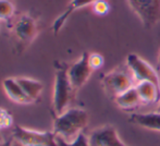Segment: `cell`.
I'll return each instance as SVG.
<instances>
[{"label": "cell", "instance_id": "4fadbf2b", "mask_svg": "<svg viewBox=\"0 0 160 146\" xmlns=\"http://www.w3.org/2000/svg\"><path fill=\"white\" fill-rule=\"evenodd\" d=\"M114 102H116L117 106H118L119 108L124 109V110L136 108V107H138L141 104H143L135 85L133 87H131L130 89H128V91L123 92L122 94L117 96V97L114 98Z\"/></svg>", "mask_w": 160, "mask_h": 146}, {"label": "cell", "instance_id": "9a60e30c", "mask_svg": "<svg viewBox=\"0 0 160 146\" xmlns=\"http://www.w3.org/2000/svg\"><path fill=\"white\" fill-rule=\"evenodd\" d=\"M17 78L19 84L21 85L23 91L25 92V94L30 97V99L32 102L39 97L42 89H44V85L39 81L34 80V78H24V76H19V78Z\"/></svg>", "mask_w": 160, "mask_h": 146}, {"label": "cell", "instance_id": "3957f363", "mask_svg": "<svg viewBox=\"0 0 160 146\" xmlns=\"http://www.w3.org/2000/svg\"><path fill=\"white\" fill-rule=\"evenodd\" d=\"M13 136L22 146H59L53 132L36 131L15 125Z\"/></svg>", "mask_w": 160, "mask_h": 146}, {"label": "cell", "instance_id": "7a4b0ae2", "mask_svg": "<svg viewBox=\"0 0 160 146\" xmlns=\"http://www.w3.org/2000/svg\"><path fill=\"white\" fill-rule=\"evenodd\" d=\"M73 88L68 75L67 69H59L56 72L55 84H53L52 106L57 114H61L68 109L73 96Z\"/></svg>", "mask_w": 160, "mask_h": 146}, {"label": "cell", "instance_id": "9c48e42d", "mask_svg": "<svg viewBox=\"0 0 160 146\" xmlns=\"http://www.w3.org/2000/svg\"><path fill=\"white\" fill-rule=\"evenodd\" d=\"M15 35L21 42L28 43L35 38L37 34V26L35 21L28 15H23L15 24Z\"/></svg>", "mask_w": 160, "mask_h": 146}, {"label": "cell", "instance_id": "e0dca14e", "mask_svg": "<svg viewBox=\"0 0 160 146\" xmlns=\"http://www.w3.org/2000/svg\"><path fill=\"white\" fill-rule=\"evenodd\" d=\"M14 13V7L9 0H0V20H7Z\"/></svg>", "mask_w": 160, "mask_h": 146}, {"label": "cell", "instance_id": "d6986e66", "mask_svg": "<svg viewBox=\"0 0 160 146\" xmlns=\"http://www.w3.org/2000/svg\"><path fill=\"white\" fill-rule=\"evenodd\" d=\"M88 62H89V66L91 68L94 70H98L100 69L101 67L103 66V57L100 55V53H89V57H88Z\"/></svg>", "mask_w": 160, "mask_h": 146}, {"label": "cell", "instance_id": "277c9868", "mask_svg": "<svg viewBox=\"0 0 160 146\" xmlns=\"http://www.w3.org/2000/svg\"><path fill=\"white\" fill-rule=\"evenodd\" d=\"M128 2L146 28H152L160 21V0H128Z\"/></svg>", "mask_w": 160, "mask_h": 146}, {"label": "cell", "instance_id": "5bb4252c", "mask_svg": "<svg viewBox=\"0 0 160 146\" xmlns=\"http://www.w3.org/2000/svg\"><path fill=\"white\" fill-rule=\"evenodd\" d=\"M95 1L96 0H72V1L69 3V6L67 7V9L64 10V12L55 21L53 26H52L53 32L57 34V33L62 28V26L64 25L65 22L68 21L70 15H71L75 10L81 9V8H84V7L88 6V4H93Z\"/></svg>", "mask_w": 160, "mask_h": 146}, {"label": "cell", "instance_id": "7402d4cb", "mask_svg": "<svg viewBox=\"0 0 160 146\" xmlns=\"http://www.w3.org/2000/svg\"><path fill=\"white\" fill-rule=\"evenodd\" d=\"M158 62H159V66H160V53H159V57H158Z\"/></svg>", "mask_w": 160, "mask_h": 146}, {"label": "cell", "instance_id": "6da1fadb", "mask_svg": "<svg viewBox=\"0 0 160 146\" xmlns=\"http://www.w3.org/2000/svg\"><path fill=\"white\" fill-rule=\"evenodd\" d=\"M89 117L82 108H69L53 121V133L67 142L73 141L88 124Z\"/></svg>", "mask_w": 160, "mask_h": 146}, {"label": "cell", "instance_id": "7c38bea8", "mask_svg": "<svg viewBox=\"0 0 160 146\" xmlns=\"http://www.w3.org/2000/svg\"><path fill=\"white\" fill-rule=\"evenodd\" d=\"M138 95L143 104L152 105L160 100V87L148 81L138 82L135 84Z\"/></svg>", "mask_w": 160, "mask_h": 146}, {"label": "cell", "instance_id": "5b68a950", "mask_svg": "<svg viewBox=\"0 0 160 146\" xmlns=\"http://www.w3.org/2000/svg\"><path fill=\"white\" fill-rule=\"evenodd\" d=\"M134 82L135 80L132 73L125 72L122 70L111 71L103 75L102 80H101L106 93L113 98L134 86Z\"/></svg>", "mask_w": 160, "mask_h": 146}, {"label": "cell", "instance_id": "52a82bcc", "mask_svg": "<svg viewBox=\"0 0 160 146\" xmlns=\"http://www.w3.org/2000/svg\"><path fill=\"white\" fill-rule=\"evenodd\" d=\"M88 57L89 53L85 51L82 53L80 59L68 69V75H69L70 82L75 91L81 88L88 81L92 72H93V69L89 66Z\"/></svg>", "mask_w": 160, "mask_h": 146}, {"label": "cell", "instance_id": "8992f818", "mask_svg": "<svg viewBox=\"0 0 160 146\" xmlns=\"http://www.w3.org/2000/svg\"><path fill=\"white\" fill-rule=\"evenodd\" d=\"M127 66L132 73L135 82L148 81L160 87V78L157 71L136 53H130L127 57Z\"/></svg>", "mask_w": 160, "mask_h": 146}, {"label": "cell", "instance_id": "ba28073f", "mask_svg": "<svg viewBox=\"0 0 160 146\" xmlns=\"http://www.w3.org/2000/svg\"><path fill=\"white\" fill-rule=\"evenodd\" d=\"M88 138L91 146H128L122 142L116 128L110 124L95 129Z\"/></svg>", "mask_w": 160, "mask_h": 146}, {"label": "cell", "instance_id": "ac0fdd59", "mask_svg": "<svg viewBox=\"0 0 160 146\" xmlns=\"http://www.w3.org/2000/svg\"><path fill=\"white\" fill-rule=\"evenodd\" d=\"M92 6H93V11L98 15H106L110 10L107 0H96Z\"/></svg>", "mask_w": 160, "mask_h": 146}, {"label": "cell", "instance_id": "2e32d148", "mask_svg": "<svg viewBox=\"0 0 160 146\" xmlns=\"http://www.w3.org/2000/svg\"><path fill=\"white\" fill-rule=\"evenodd\" d=\"M56 138H57V143L59 146H91L88 136H86L82 132L71 142H67L63 138H59L57 135H56Z\"/></svg>", "mask_w": 160, "mask_h": 146}, {"label": "cell", "instance_id": "ffe728a7", "mask_svg": "<svg viewBox=\"0 0 160 146\" xmlns=\"http://www.w3.org/2000/svg\"><path fill=\"white\" fill-rule=\"evenodd\" d=\"M13 124V118L6 109L0 108V129H6Z\"/></svg>", "mask_w": 160, "mask_h": 146}, {"label": "cell", "instance_id": "44dd1931", "mask_svg": "<svg viewBox=\"0 0 160 146\" xmlns=\"http://www.w3.org/2000/svg\"><path fill=\"white\" fill-rule=\"evenodd\" d=\"M157 111L160 112V103H159V106H158V108H157Z\"/></svg>", "mask_w": 160, "mask_h": 146}, {"label": "cell", "instance_id": "30bf717a", "mask_svg": "<svg viewBox=\"0 0 160 146\" xmlns=\"http://www.w3.org/2000/svg\"><path fill=\"white\" fill-rule=\"evenodd\" d=\"M2 87H3L8 97L12 102L18 103V104H30V103H32V100L30 99V97L23 91V88L19 84L17 78H4L3 82H2Z\"/></svg>", "mask_w": 160, "mask_h": 146}, {"label": "cell", "instance_id": "8fae6325", "mask_svg": "<svg viewBox=\"0 0 160 146\" xmlns=\"http://www.w3.org/2000/svg\"><path fill=\"white\" fill-rule=\"evenodd\" d=\"M130 122L135 123L147 130L160 132V112H144V113H132Z\"/></svg>", "mask_w": 160, "mask_h": 146}]
</instances>
